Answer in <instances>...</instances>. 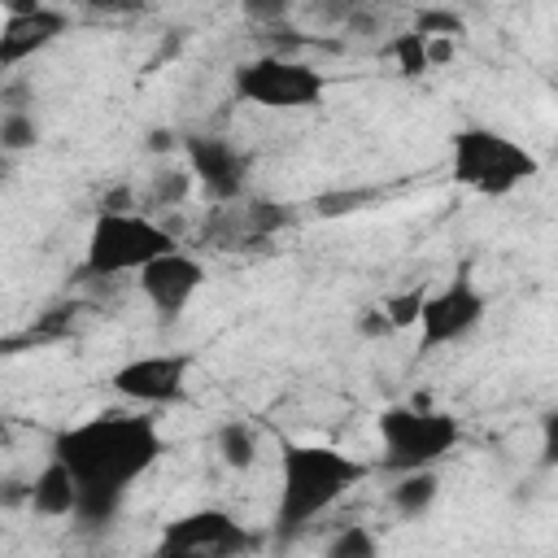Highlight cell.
Segmentation results:
<instances>
[{
	"label": "cell",
	"instance_id": "12",
	"mask_svg": "<svg viewBox=\"0 0 558 558\" xmlns=\"http://www.w3.org/2000/svg\"><path fill=\"white\" fill-rule=\"evenodd\" d=\"M70 31V13L52 4H13L0 22V70L31 61Z\"/></svg>",
	"mask_w": 558,
	"mask_h": 558
},
{
	"label": "cell",
	"instance_id": "4",
	"mask_svg": "<svg viewBox=\"0 0 558 558\" xmlns=\"http://www.w3.org/2000/svg\"><path fill=\"white\" fill-rule=\"evenodd\" d=\"M375 432L388 475L436 471V462H445L462 440V423L449 410H432V405H384Z\"/></svg>",
	"mask_w": 558,
	"mask_h": 558
},
{
	"label": "cell",
	"instance_id": "5",
	"mask_svg": "<svg viewBox=\"0 0 558 558\" xmlns=\"http://www.w3.org/2000/svg\"><path fill=\"white\" fill-rule=\"evenodd\" d=\"M170 248H174V235L161 222H153L144 209H126V214L100 209L92 218V231L83 244V275H92V279L140 275L153 257H161Z\"/></svg>",
	"mask_w": 558,
	"mask_h": 558
},
{
	"label": "cell",
	"instance_id": "7",
	"mask_svg": "<svg viewBox=\"0 0 558 558\" xmlns=\"http://www.w3.org/2000/svg\"><path fill=\"white\" fill-rule=\"evenodd\" d=\"M257 549L262 536L253 527H244L235 514L218 506H201L161 527L153 558H248Z\"/></svg>",
	"mask_w": 558,
	"mask_h": 558
},
{
	"label": "cell",
	"instance_id": "23",
	"mask_svg": "<svg viewBox=\"0 0 558 558\" xmlns=\"http://www.w3.org/2000/svg\"><path fill=\"white\" fill-rule=\"evenodd\" d=\"M26 484L17 475H0V506H26Z\"/></svg>",
	"mask_w": 558,
	"mask_h": 558
},
{
	"label": "cell",
	"instance_id": "9",
	"mask_svg": "<svg viewBox=\"0 0 558 558\" xmlns=\"http://www.w3.org/2000/svg\"><path fill=\"white\" fill-rule=\"evenodd\" d=\"M192 353H144L109 375V388L135 405H174L187 397Z\"/></svg>",
	"mask_w": 558,
	"mask_h": 558
},
{
	"label": "cell",
	"instance_id": "11",
	"mask_svg": "<svg viewBox=\"0 0 558 558\" xmlns=\"http://www.w3.org/2000/svg\"><path fill=\"white\" fill-rule=\"evenodd\" d=\"M201 288H205V266L183 248H170L140 270V292L161 323H174L196 301Z\"/></svg>",
	"mask_w": 558,
	"mask_h": 558
},
{
	"label": "cell",
	"instance_id": "6",
	"mask_svg": "<svg viewBox=\"0 0 558 558\" xmlns=\"http://www.w3.org/2000/svg\"><path fill=\"white\" fill-rule=\"evenodd\" d=\"M231 87L240 100H248L257 109H314L327 96V74L314 70L310 61H296L283 52H262L231 70Z\"/></svg>",
	"mask_w": 558,
	"mask_h": 558
},
{
	"label": "cell",
	"instance_id": "22",
	"mask_svg": "<svg viewBox=\"0 0 558 558\" xmlns=\"http://www.w3.org/2000/svg\"><path fill=\"white\" fill-rule=\"evenodd\" d=\"M357 331H362L366 340H379V336H388L392 327H388V318H384V310L375 305V310H362V314H357Z\"/></svg>",
	"mask_w": 558,
	"mask_h": 558
},
{
	"label": "cell",
	"instance_id": "15",
	"mask_svg": "<svg viewBox=\"0 0 558 558\" xmlns=\"http://www.w3.org/2000/svg\"><path fill=\"white\" fill-rule=\"evenodd\" d=\"M257 449H262V436H257L253 423H244V418H227V423L214 427V453H218L222 466H231V471H248V466L257 462Z\"/></svg>",
	"mask_w": 558,
	"mask_h": 558
},
{
	"label": "cell",
	"instance_id": "21",
	"mask_svg": "<svg viewBox=\"0 0 558 558\" xmlns=\"http://www.w3.org/2000/svg\"><path fill=\"white\" fill-rule=\"evenodd\" d=\"M187 183H192V174H170V170H161L157 174V201L166 205V201H183V192H187Z\"/></svg>",
	"mask_w": 558,
	"mask_h": 558
},
{
	"label": "cell",
	"instance_id": "18",
	"mask_svg": "<svg viewBox=\"0 0 558 558\" xmlns=\"http://www.w3.org/2000/svg\"><path fill=\"white\" fill-rule=\"evenodd\" d=\"M388 57L397 61V70H401L405 78L427 74V70H432V39H423V35L405 31V35H397V39L388 44Z\"/></svg>",
	"mask_w": 558,
	"mask_h": 558
},
{
	"label": "cell",
	"instance_id": "24",
	"mask_svg": "<svg viewBox=\"0 0 558 558\" xmlns=\"http://www.w3.org/2000/svg\"><path fill=\"white\" fill-rule=\"evenodd\" d=\"M4 436H9V432H4V423H0V440H4Z\"/></svg>",
	"mask_w": 558,
	"mask_h": 558
},
{
	"label": "cell",
	"instance_id": "8",
	"mask_svg": "<svg viewBox=\"0 0 558 558\" xmlns=\"http://www.w3.org/2000/svg\"><path fill=\"white\" fill-rule=\"evenodd\" d=\"M488 314V296L484 288L462 270L453 275L449 283H440L436 292H423V305H418V349L423 353H436V349H449V344H462Z\"/></svg>",
	"mask_w": 558,
	"mask_h": 558
},
{
	"label": "cell",
	"instance_id": "19",
	"mask_svg": "<svg viewBox=\"0 0 558 558\" xmlns=\"http://www.w3.org/2000/svg\"><path fill=\"white\" fill-rule=\"evenodd\" d=\"M410 31L423 35V39H445V44H453V35H462L466 26H462V17H458L453 9H418V17H414Z\"/></svg>",
	"mask_w": 558,
	"mask_h": 558
},
{
	"label": "cell",
	"instance_id": "10",
	"mask_svg": "<svg viewBox=\"0 0 558 558\" xmlns=\"http://www.w3.org/2000/svg\"><path fill=\"white\" fill-rule=\"evenodd\" d=\"M183 161L187 174L201 183V192L218 205H231L244 196V179H248V157L222 140V135H183Z\"/></svg>",
	"mask_w": 558,
	"mask_h": 558
},
{
	"label": "cell",
	"instance_id": "13",
	"mask_svg": "<svg viewBox=\"0 0 558 558\" xmlns=\"http://www.w3.org/2000/svg\"><path fill=\"white\" fill-rule=\"evenodd\" d=\"M74 501H78V488H74L70 471L57 458H48L39 466V475L26 484V510L39 514V519H70Z\"/></svg>",
	"mask_w": 558,
	"mask_h": 558
},
{
	"label": "cell",
	"instance_id": "1",
	"mask_svg": "<svg viewBox=\"0 0 558 558\" xmlns=\"http://www.w3.org/2000/svg\"><path fill=\"white\" fill-rule=\"evenodd\" d=\"M161 453H166V440L153 418L113 410V414H92L74 427H61L52 436L48 458H57L70 471L74 488L126 497V488L144 480Z\"/></svg>",
	"mask_w": 558,
	"mask_h": 558
},
{
	"label": "cell",
	"instance_id": "17",
	"mask_svg": "<svg viewBox=\"0 0 558 558\" xmlns=\"http://www.w3.org/2000/svg\"><path fill=\"white\" fill-rule=\"evenodd\" d=\"M39 144V118L31 109H0V148L26 153Z\"/></svg>",
	"mask_w": 558,
	"mask_h": 558
},
{
	"label": "cell",
	"instance_id": "20",
	"mask_svg": "<svg viewBox=\"0 0 558 558\" xmlns=\"http://www.w3.org/2000/svg\"><path fill=\"white\" fill-rule=\"evenodd\" d=\"M423 292L427 288H405V292H392V296H384V318H388V327L392 331H401V327H414V318H418V305H423Z\"/></svg>",
	"mask_w": 558,
	"mask_h": 558
},
{
	"label": "cell",
	"instance_id": "16",
	"mask_svg": "<svg viewBox=\"0 0 558 558\" xmlns=\"http://www.w3.org/2000/svg\"><path fill=\"white\" fill-rule=\"evenodd\" d=\"M323 558H379V536L366 523H344L327 545Z\"/></svg>",
	"mask_w": 558,
	"mask_h": 558
},
{
	"label": "cell",
	"instance_id": "3",
	"mask_svg": "<svg viewBox=\"0 0 558 558\" xmlns=\"http://www.w3.org/2000/svg\"><path fill=\"white\" fill-rule=\"evenodd\" d=\"M449 170L462 187L480 196H510L527 179L541 174V161L532 148L510 140L506 131L493 126H462L449 140Z\"/></svg>",
	"mask_w": 558,
	"mask_h": 558
},
{
	"label": "cell",
	"instance_id": "14",
	"mask_svg": "<svg viewBox=\"0 0 558 558\" xmlns=\"http://www.w3.org/2000/svg\"><path fill=\"white\" fill-rule=\"evenodd\" d=\"M440 497V475L436 471H410V475H397L392 488H388V501L401 519H423Z\"/></svg>",
	"mask_w": 558,
	"mask_h": 558
},
{
	"label": "cell",
	"instance_id": "2",
	"mask_svg": "<svg viewBox=\"0 0 558 558\" xmlns=\"http://www.w3.org/2000/svg\"><path fill=\"white\" fill-rule=\"evenodd\" d=\"M371 466L336 445L292 440L279 449V493H275V545H292L314 519H323L349 488H357Z\"/></svg>",
	"mask_w": 558,
	"mask_h": 558
}]
</instances>
